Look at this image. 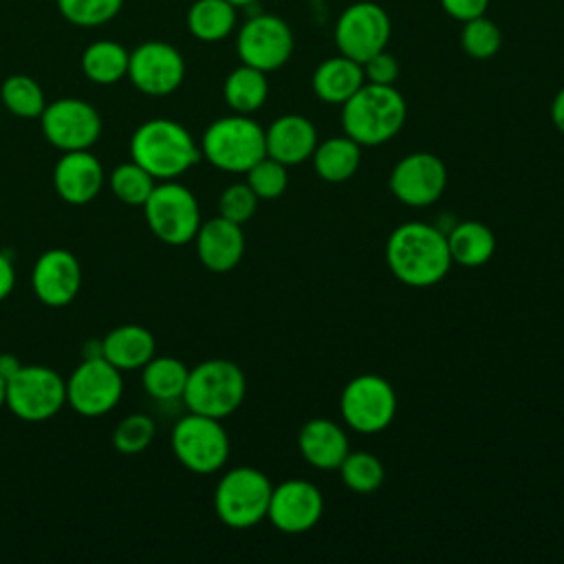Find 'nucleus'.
Here are the masks:
<instances>
[{"label":"nucleus","mask_w":564,"mask_h":564,"mask_svg":"<svg viewBox=\"0 0 564 564\" xmlns=\"http://www.w3.org/2000/svg\"><path fill=\"white\" fill-rule=\"evenodd\" d=\"M200 154L223 172H247L267 156L264 130L249 115L220 117L207 126Z\"/></svg>","instance_id":"nucleus-5"},{"label":"nucleus","mask_w":564,"mask_h":564,"mask_svg":"<svg viewBox=\"0 0 564 564\" xmlns=\"http://www.w3.org/2000/svg\"><path fill=\"white\" fill-rule=\"evenodd\" d=\"M53 187L62 200L86 205L104 187V167L88 150L64 152L53 167Z\"/></svg>","instance_id":"nucleus-19"},{"label":"nucleus","mask_w":564,"mask_h":564,"mask_svg":"<svg viewBox=\"0 0 564 564\" xmlns=\"http://www.w3.org/2000/svg\"><path fill=\"white\" fill-rule=\"evenodd\" d=\"M15 286V267L9 253L0 251V302L9 297V293Z\"/></svg>","instance_id":"nucleus-41"},{"label":"nucleus","mask_w":564,"mask_h":564,"mask_svg":"<svg viewBox=\"0 0 564 564\" xmlns=\"http://www.w3.org/2000/svg\"><path fill=\"white\" fill-rule=\"evenodd\" d=\"M40 126L44 139L62 152L88 150L101 134L99 112L77 97H62L46 104L40 115Z\"/></svg>","instance_id":"nucleus-12"},{"label":"nucleus","mask_w":564,"mask_h":564,"mask_svg":"<svg viewBox=\"0 0 564 564\" xmlns=\"http://www.w3.org/2000/svg\"><path fill=\"white\" fill-rule=\"evenodd\" d=\"M7 403V379L0 375V408Z\"/></svg>","instance_id":"nucleus-44"},{"label":"nucleus","mask_w":564,"mask_h":564,"mask_svg":"<svg viewBox=\"0 0 564 564\" xmlns=\"http://www.w3.org/2000/svg\"><path fill=\"white\" fill-rule=\"evenodd\" d=\"M339 478L355 494H372L383 482V465L370 452H348L341 460Z\"/></svg>","instance_id":"nucleus-33"},{"label":"nucleus","mask_w":564,"mask_h":564,"mask_svg":"<svg viewBox=\"0 0 564 564\" xmlns=\"http://www.w3.org/2000/svg\"><path fill=\"white\" fill-rule=\"evenodd\" d=\"M194 242L200 264L214 273L236 269L245 256V234L240 225L223 216L200 223Z\"/></svg>","instance_id":"nucleus-20"},{"label":"nucleus","mask_w":564,"mask_h":564,"mask_svg":"<svg viewBox=\"0 0 564 564\" xmlns=\"http://www.w3.org/2000/svg\"><path fill=\"white\" fill-rule=\"evenodd\" d=\"M408 106L394 86L366 82L348 101L341 104L344 134L361 148L390 141L405 123Z\"/></svg>","instance_id":"nucleus-3"},{"label":"nucleus","mask_w":564,"mask_h":564,"mask_svg":"<svg viewBox=\"0 0 564 564\" xmlns=\"http://www.w3.org/2000/svg\"><path fill=\"white\" fill-rule=\"evenodd\" d=\"M447 247L454 264L476 269L491 260L496 251V236L480 220H463L449 229Z\"/></svg>","instance_id":"nucleus-25"},{"label":"nucleus","mask_w":564,"mask_h":564,"mask_svg":"<svg viewBox=\"0 0 564 564\" xmlns=\"http://www.w3.org/2000/svg\"><path fill=\"white\" fill-rule=\"evenodd\" d=\"M258 196L253 194V189L245 183H231L229 187L223 189L220 198H218V216L231 220V223H247L256 209H258Z\"/></svg>","instance_id":"nucleus-38"},{"label":"nucleus","mask_w":564,"mask_h":564,"mask_svg":"<svg viewBox=\"0 0 564 564\" xmlns=\"http://www.w3.org/2000/svg\"><path fill=\"white\" fill-rule=\"evenodd\" d=\"M273 485L256 467H234L216 485L214 511L229 529H249L267 518Z\"/></svg>","instance_id":"nucleus-6"},{"label":"nucleus","mask_w":564,"mask_h":564,"mask_svg":"<svg viewBox=\"0 0 564 564\" xmlns=\"http://www.w3.org/2000/svg\"><path fill=\"white\" fill-rule=\"evenodd\" d=\"M460 46L474 59H489L502 46V31L485 15L467 20L460 31Z\"/></svg>","instance_id":"nucleus-34"},{"label":"nucleus","mask_w":564,"mask_h":564,"mask_svg":"<svg viewBox=\"0 0 564 564\" xmlns=\"http://www.w3.org/2000/svg\"><path fill=\"white\" fill-rule=\"evenodd\" d=\"M156 425L148 414H130L126 416L112 432V445L121 454H139L154 438Z\"/></svg>","instance_id":"nucleus-37"},{"label":"nucleus","mask_w":564,"mask_h":564,"mask_svg":"<svg viewBox=\"0 0 564 564\" xmlns=\"http://www.w3.org/2000/svg\"><path fill=\"white\" fill-rule=\"evenodd\" d=\"M234 7H247V4H251V2H256V0H229Z\"/></svg>","instance_id":"nucleus-45"},{"label":"nucleus","mask_w":564,"mask_h":564,"mask_svg":"<svg viewBox=\"0 0 564 564\" xmlns=\"http://www.w3.org/2000/svg\"><path fill=\"white\" fill-rule=\"evenodd\" d=\"M245 392L247 379L238 364L229 359H207L189 368L181 399L189 412L225 419L242 405Z\"/></svg>","instance_id":"nucleus-4"},{"label":"nucleus","mask_w":564,"mask_h":564,"mask_svg":"<svg viewBox=\"0 0 564 564\" xmlns=\"http://www.w3.org/2000/svg\"><path fill=\"white\" fill-rule=\"evenodd\" d=\"M386 262L399 282L414 289L438 284L454 264L447 234L421 220L403 223L388 236Z\"/></svg>","instance_id":"nucleus-1"},{"label":"nucleus","mask_w":564,"mask_h":564,"mask_svg":"<svg viewBox=\"0 0 564 564\" xmlns=\"http://www.w3.org/2000/svg\"><path fill=\"white\" fill-rule=\"evenodd\" d=\"M123 397V372L104 357H84L66 379V403L82 416H101Z\"/></svg>","instance_id":"nucleus-11"},{"label":"nucleus","mask_w":564,"mask_h":564,"mask_svg":"<svg viewBox=\"0 0 564 564\" xmlns=\"http://www.w3.org/2000/svg\"><path fill=\"white\" fill-rule=\"evenodd\" d=\"M487 4H489V0H441V7L445 9V13L460 22L485 15Z\"/></svg>","instance_id":"nucleus-40"},{"label":"nucleus","mask_w":564,"mask_h":564,"mask_svg":"<svg viewBox=\"0 0 564 564\" xmlns=\"http://www.w3.org/2000/svg\"><path fill=\"white\" fill-rule=\"evenodd\" d=\"M447 185V167L432 152L405 154L390 172L388 187L397 200L408 207H427L436 203Z\"/></svg>","instance_id":"nucleus-16"},{"label":"nucleus","mask_w":564,"mask_h":564,"mask_svg":"<svg viewBox=\"0 0 564 564\" xmlns=\"http://www.w3.org/2000/svg\"><path fill=\"white\" fill-rule=\"evenodd\" d=\"M130 51L115 40H95L82 53V70L93 84L110 86L128 75Z\"/></svg>","instance_id":"nucleus-27"},{"label":"nucleus","mask_w":564,"mask_h":564,"mask_svg":"<svg viewBox=\"0 0 564 564\" xmlns=\"http://www.w3.org/2000/svg\"><path fill=\"white\" fill-rule=\"evenodd\" d=\"M324 513V496L308 480H284L271 491L267 518L282 533H306Z\"/></svg>","instance_id":"nucleus-17"},{"label":"nucleus","mask_w":564,"mask_h":564,"mask_svg":"<svg viewBox=\"0 0 564 564\" xmlns=\"http://www.w3.org/2000/svg\"><path fill=\"white\" fill-rule=\"evenodd\" d=\"M31 286L35 297L53 308L70 304L82 286L79 260L62 247L44 251L31 271Z\"/></svg>","instance_id":"nucleus-18"},{"label":"nucleus","mask_w":564,"mask_h":564,"mask_svg":"<svg viewBox=\"0 0 564 564\" xmlns=\"http://www.w3.org/2000/svg\"><path fill=\"white\" fill-rule=\"evenodd\" d=\"M236 51L242 64L258 70H275L284 66L293 53L291 26L278 15H256L249 18L236 40Z\"/></svg>","instance_id":"nucleus-15"},{"label":"nucleus","mask_w":564,"mask_h":564,"mask_svg":"<svg viewBox=\"0 0 564 564\" xmlns=\"http://www.w3.org/2000/svg\"><path fill=\"white\" fill-rule=\"evenodd\" d=\"M128 79L137 90L150 97L174 93L185 79V59L167 42L150 40L130 51Z\"/></svg>","instance_id":"nucleus-14"},{"label":"nucleus","mask_w":564,"mask_h":564,"mask_svg":"<svg viewBox=\"0 0 564 564\" xmlns=\"http://www.w3.org/2000/svg\"><path fill=\"white\" fill-rule=\"evenodd\" d=\"M0 99L4 108L20 117V119H40L42 110L46 108V99L42 93V86L22 73L9 75L0 86Z\"/></svg>","instance_id":"nucleus-31"},{"label":"nucleus","mask_w":564,"mask_h":564,"mask_svg":"<svg viewBox=\"0 0 564 564\" xmlns=\"http://www.w3.org/2000/svg\"><path fill=\"white\" fill-rule=\"evenodd\" d=\"M364 84V66L341 53L324 59L313 73V90L326 104L348 101Z\"/></svg>","instance_id":"nucleus-24"},{"label":"nucleus","mask_w":564,"mask_h":564,"mask_svg":"<svg viewBox=\"0 0 564 564\" xmlns=\"http://www.w3.org/2000/svg\"><path fill=\"white\" fill-rule=\"evenodd\" d=\"M223 95L227 106L234 112L251 115L258 108H262V104L267 101V95H269L267 73L249 64H240L227 75L223 84Z\"/></svg>","instance_id":"nucleus-28"},{"label":"nucleus","mask_w":564,"mask_h":564,"mask_svg":"<svg viewBox=\"0 0 564 564\" xmlns=\"http://www.w3.org/2000/svg\"><path fill=\"white\" fill-rule=\"evenodd\" d=\"M150 231L165 245L178 247L194 240L200 227L198 200L189 187L172 181H159L143 203Z\"/></svg>","instance_id":"nucleus-7"},{"label":"nucleus","mask_w":564,"mask_h":564,"mask_svg":"<svg viewBox=\"0 0 564 564\" xmlns=\"http://www.w3.org/2000/svg\"><path fill=\"white\" fill-rule=\"evenodd\" d=\"M130 156L156 181H172L200 161V148L174 119L143 121L130 139Z\"/></svg>","instance_id":"nucleus-2"},{"label":"nucleus","mask_w":564,"mask_h":564,"mask_svg":"<svg viewBox=\"0 0 564 564\" xmlns=\"http://www.w3.org/2000/svg\"><path fill=\"white\" fill-rule=\"evenodd\" d=\"M364 77L370 84H383V86H394L399 77V62L394 55H390L386 48L368 57L364 64Z\"/></svg>","instance_id":"nucleus-39"},{"label":"nucleus","mask_w":564,"mask_h":564,"mask_svg":"<svg viewBox=\"0 0 564 564\" xmlns=\"http://www.w3.org/2000/svg\"><path fill=\"white\" fill-rule=\"evenodd\" d=\"M390 40V18L375 2H355L335 24V44L341 55L364 64L383 51Z\"/></svg>","instance_id":"nucleus-13"},{"label":"nucleus","mask_w":564,"mask_h":564,"mask_svg":"<svg viewBox=\"0 0 564 564\" xmlns=\"http://www.w3.org/2000/svg\"><path fill=\"white\" fill-rule=\"evenodd\" d=\"M236 18L229 0H196L187 9V29L200 42H218L236 29Z\"/></svg>","instance_id":"nucleus-29"},{"label":"nucleus","mask_w":564,"mask_h":564,"mask_svg":"<svg viewBox=\"0 0 564 564\" xmlns=\"http://www.w3.org/2000/svg\"><path fill=\"white\" fill-rule=\"evenodd\" d=\"M176 460L194 474H214L229 458V436L220 419L189 412L172 430Z\"/></svg>","instance_id":"nucleus-9"},{"label":"nucleus","mask_w":564,"mask_h":564,"mask_svg":"<svg viewBox=\"0 0 564 564\" xmlns=\"http://www.w3.org/2000/svg\"><path fill=\"white\" fill-rule=\"evenodd\" d=\"M267 156L289 165H300L313 156L317 148V130L302 115H282L264 130Z\"/></svg>","instance_id":"nucleus-21"},{"label":"nucleus","mask_w":564,"mask_h":564,"mask_svg":"<svg viewBox=\"0 0 564 564\" xmlns=\"http://www.w3.org/2000/svg\"><path fill=\"white\" fill-rule=\"evenodd\" d=\"M4 405L22 421H48L66 405V381L48 366H20L7 379Z\"/></svg>","instance_id":"nucleus-8"},{"label":"nucleus","mask_w":564,"mask_h":564,"mask_svg":"<svg viewBox=\"0 0 564 564\" xmlns=\"http://www.w3.org/2000/svg\"><path fill=\"white\" fill-rule=\"evenodd\" d=\"M20 366H22V364H20V359H18L15 355H11V352H2V355H0V375H2L4 379H9Z\"/></svg>","instance_id":"nucleus-43"},{"label":"nucleus","mask_w":564,"mask_h":564,"mask_svg":"<svg viewBox=\"0 0 564 564\" xmlns=\"http://www.w3.org/2000/svg\"><path fill=\"white\" fill-rule=\"evenodd\" d=\"M339 410L346 425L355 432L377 434L386 430L397 414V392L383 377L366 372L346 383Z\"/></svg>","instance_id":"nucleus-10"},{"label":"nucleus","mask_w":564,"mask_h":564,"mask_svg":"<svg viewBox=\"0 0 564 564\" xmlns=\"http://www.w3.org/2000/svg\"><path fill=\"white\" fill-rule=\"evenodd\" d=\"M156 352L154 335L139 324H123L112 328L101 339V357L117 370H141Z\"/></svg>","instance_id":"nucleus-23"},{"label":"nucleus","mask_w":564,"mask_h":564,"mask_svg":"<svg viewBox=\"0 0 564 564\" xmlns=\"http://www.w3.org/2000/svg\"><path fill=\"white\" fill-rule=\"evenodd\" d=\"M189 368L170 355H154L141 368V381L145 392L156 401H174L183 397Z\"/></svg>","instance_id":"nucleus-30"},{"label":"nucleus","mask_w":564,"mask_h":564,"mask_svg":"<svg viewBox=\"0 0 564 564\" xmlns=\"http://www.w3.org/2000/svg\"><path fill=\"white\" fill-rule=\"evenodd\" d=\"M64 20L75 26H99L110 22L123 7V0H55Z\"/></svg>","instance_id":"nucleus-35"},{"label":"nucleus","mask_w":564,"mask_h":564,"mask_svg":"<svg viewBox=\"0 0 564 564\" xmlns=\"http://www.w3.org/2000/svg\"><path fill=\"white\" fill-rule=\"evenodd\" d=\"M313 167L326 183H344L355 176L361 163V145L350 137H330L317 143L313 152Z\"/></svg>","instance_id":"nucleus-26"},{"label":"nucleus","mask_w":564,"mask_h":564,"mask_svg":"<svg viewBox=\"0 0 564 564\" xmlns=\"http://www.w3.org/2000/svg\"><path fill=\"white\" fill-rule=\"evenodd\" d=\"M108 183H110V192L115 194V198H119L121 203L132 205V207H143V203L148 200V196L152 194V189L156 185V178L148 170H143L139 163L128 161V163L117 165L110 172Z\"/></svg>","instance_id":"nucleus-32"},{"label":"nucleus","mask_w":564,"mask_h":564,"mask_svg":"<svg viewBox=\"0 0 564 564\" xmlns=\"http://www.w3.org/2000/svg\"><path fill=\"white\" fill-rule=\"evenodd\" d=\"M245 174H247V185L253 189V194L260 200H273L286 192V185H289L286 165L271 156L260 159Z\"/></svg>","instance_id":"nucleus-36"},{"label":"nucleus","mask_w":564,"mask_h":564,"mask_svg":"<svg viewBox=\"0 0 564 564\" xmlns=\"http://www.w3.org/2000/svg\"><path fill=\"white\" fill-rule=\"evenodd\" d=\"M297 447L302 458L317 469H337L350 452L344 427L330 419L306 421L297 434Z\"/></svg>","instance_id":"nucleus-22"},{"label":"nucleus","mask_w":564,"mask_h":564,"mask_svg":"<svg viewBox=\"0 0 564 564\" xmlns=\"http://www.w3.org/2000/svg\"><path fill=\"white\" fill-rule=\"evenodd\" d=\"M551 121L560 132H564V88H560V93L551 101Z\"/></svg>","instance_id":"nucleus-42"}]
</instances>
